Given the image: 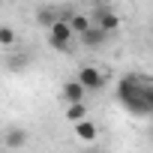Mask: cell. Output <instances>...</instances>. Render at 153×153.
<instances>
[{
  "mask_svg": "<svg viewBox=\"0 0 153 153\" xmlns=\"http://www.w3.org/2000/svg\"><path fill=\"white\" fill-rule=\"evenodd\" d=\"M72 39H75V30H72V24L66 21V15L48 30V45L54 48V51H66L69 45H72Z\"/></svg>",
  "mask_w": 153,
  "mask_h": 153,
  "instance_id": "cell-2",
  "label": "cell"
},
{
  "mask_svg": "<svg viewBox=\"0 0 153 153\" xmlns=\"http://www.w3.org/2000/svg\"><path fill=\"white\" fill-rule=\"evenodd\" d=\"M63 99H66V105H78V102H84V96H87V87L75 78V81H66L63 84Z\"/></svg>",
  "mask_w": 153,
  "mask_h": 153,
  "instance_id": "cell-5",
  "label": "cell"
},
{
  "mask_svg": "<svg viewBox=\"0 0 153 153\" xmlns=\"http://www.w3.org/2000/svg\"><path fill=\"white\" fill-rule=\"evenodd\" d=\"M72 129H75V135H78V141H96V135H99V129H96L93 120H81V123H75Z\"/></svg>",
  "mask_w": 153,
  "mask_h": 153,
  "instance_id": "cell-9",
  "label": "cell"
},
{
  "mask_svg": "<svg viewBox=\"0 0 153 153\" xmlns=\"http://www.w3.org/2000/svg\"><path fill=\"white\" fill-rule=\"evenodd\" d=\"M60 18H63V15H57V9H51V6H39V9H36V24H39V27H48V30H51Z\"/></svg>",
  "mask_w": 153,
  "mask_h": 153,
  "instance_id": "cell-8",
  "label": "cell"
},
{
  "mask_svg": "<svg viewBox=\"0 0 153 153\" xmlns=\"http://www.w3.org/2000/svg\"><path fill=\"white\" fill-rule=\"evenodd\" d=\"M63 15H66V21L72 24L75 36H84V33L93 27V18H90V15H81V12H63Z\"/></svg>",
  "mask_w": 153,
  "mask_h": 153,
  "instance_id": "cell-7",
  "label": "cell"
},
{
  "mask_svg": "<svg viewBox=\"0 0 153 153\" xmlns=\"http://www.w3.org/2000/svg\"><path fill=\"white\" fill-rule=\"evenodd\" d=\"M66 120L75 126V123H81V120H87V105L84 102H78V105H66Z\"/></svg>",
  "mask_w": 153,
  "mask_h": 153,
  "instance_id": "cell-11",
  "label": "cell"
},
{
  "mask_svg": "<svg viewBox=\"0 0 153 153\" xmlns=\"http://www.w3.org/2000/svg\"><path fill=\"white\" fill-rule=\"evenodd\" d=\"M117 99L132 111V114H153V81L126 75L117 84Z\"/></svg>",
  "mask_w": 153,
  "mask_h": 153,
  "instance_id": "cell-1",
  "label": "cell"
},
{
  "mask_svg": "<svg viewBox=\"0 0 153 153\" xmlns=\"http://www.w3.org/2000/svg\"><path fill=\"white\" fill-rule=\"evenodd\" d=\"M0 42H3V45H12V42H15V30H12L9 24L0 27Z\"/></svg>",
  "mask_w": 153,
  "mask_h": 153,
  "instance_id": "cell-12",
  "label": "cell"
},
{
  "mask_svg": "<svg viewBox=\"0 0 153 153\" xmlns=\"http://www.w3.org/2000/svg\"><path fill=\"white\" fill-rule=\"evenodd\" d=\"M3 141H6V147H12V150H15V147H24V144H27V129L12 126V129H6V138H3Z\"/></svg>",
  "mask_w": 153,
  "mask_h": 153,
  "instance_id": "cell-10",
  "label": "cell"
},
{
  "mask_svg": "<svg viewBox=\"0 0 153 153\" xmlns=\"http://www.w3.org/2000/svg\"><path fill=\"white\" fill-rule=\"evenodd\" d=\"M90 18H93V24H99V27H102V30H105L108 36L120 30V15H117L114 9H108V6H102V9L90 12Z\"/></svg>",
  "mask_w": 153,
  "mask_h": 153,
  "instance_id": "cell-4",
  "label": "cell"
},
{
  "mask_svg": "<svg viewBox=\"0 0 153 153\" xmlns=\"http://www.w3.org/2000/svg\"><path fill=\"white\" fill-rule=\"evenodd\" d=\"M78 81H81V84H84L87 90H96V93H99V90H102V87L108 84L105 72H99V69H96V66H90V63L78 69Z\"/></svg>",
  "mask_w": 153,
  "mask_h": 153,
  "instance_id": "cell-3",
  "label": "cell"
},
{
  "mask_svg": "<svg viewBox=\"0 0 153 153\" xmlns=\"http://www.w3.org/2000/svg\"><path fill=\"white\" fill-rule=\"evenodd\" d=\"M78 39H81V45H84V48H99V45H105V42H108V33H105L99 24H93V27H90L84 36H78Z\"/></svg>",
  "mask_w": 153,
  "mask_h": 153,
  "instance_id": "cell-6",
  "label": "cell"
}]
</instances>
